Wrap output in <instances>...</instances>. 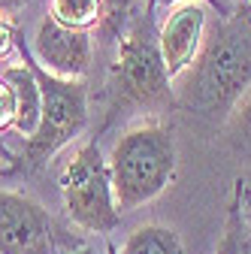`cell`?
<instances>
[{"label": "cell", "instance_id": "cell-1", "mask_svg": "<svg viewBox=\"0 0 251 254\" xmlns=\"http://www.w3.org/2000/svg\"><path fill=\"white\" fill-rule=\"evenodd\" d=\"M179 79V100L188 109L230 115L236 100L251 88V6L218 21Z\"/></svg>", "mask_w": 251, "mask_h": 254}, {"label": "cell", "instance_id": "cell-2", "mask_svg": "<svg viewBox=\"0 0 251 254\" xmlns=\"http://www.w3.org/2000/svg\"><path fill=\"white\" fill-rule=\"evenodd\" d=\"M109 176L121 212L139 209L164 194L176 176V136L164 124H139L112 145Z\"/></svg>", "mask_w": 251, "mask_h": 254}, {"label": "cell", "instance_id": "cell-3", "mask_svg": "<svg viewBox=\"0 0 251 254\" xmlns=\"http://www.w3.org/2000/svg\"><path fill=\"white\" fill-rule=\"evenodd\" d=\"M15 49L24 61V67L37 76L40 94H43V109H40V124L34 136H27L24 151H21V167L40 170L46 167L52 157L64 148L67 142H73L88 124V85L82 79H61L55 73H49L43 64L34 58L24 46V40L15 34Z\"/></svg>", "mask_w": 251, "mask_h": 254}, {"label": "cell", "instance_id": "cell-4", "mask_svg": "<svg viewBox=\"0 0 251 254\" xmlns=\"http://www.w3.org/2000/svg\"><path fill=\"white\" fill-rule=\"evenodd\" d=\"M154 12L148 6L133 9L118 34V55L109 73V94L112 109L121 106H158L173 100L170 73L164 67L158 30H154Z\"/></svg>", "mask_w": 251, "mask_h": 254}, {"label": "cell", "instance_id": "cell-5", "mask_svg": "<svg viewBox=\"0 0 251 254\" xmlns=\"http://www.w3.org/2000/svg\"><path fill=\"white\" fill-rule=\"evenodd\" d=\"M61 194H64L70 221L79 230L109 236L121 224V209L115 203L109 161L103 157L97 142L79 145V151L67 161L64 173H61Z\"/></svg>", "mask_w": 251, "mask_h": 254}, {"label": "cell", "instance_id": "cell-6", "mask_svg": "<svg viewBox=\"0 0 251 254\" xmlns=\"http://www.w3.org/2000/svg\"><path fill=\"white\" fill-rule=\"evenodd\" d=\"M70 245L55 218L18 190H0V254H61Z\"/></svg>", "mask_w": 251, "mask_h": 254}, {"label": "cell", "instance_id": "cell-7", "mask_svg": "<svg viewBox=\"0 0 251 254\" xmlns=\"http://www.w3.org/2000/svg\"><path fill=\"white\" fill-rule=\"evenodd\" d=\"M30 52L49 73L61 79H85L94 61V43L88 30L61 24L52 12L40 21Z\"/></svg>", "mask_w": 251, "mask_h": 254}, {"label": "cell", "instance_id": "cell-8", "mask_svg": "<svg viewBox=\"0 0 251 254\" xmlns=\"http://www.w3.org/2000/svg\"><path fill=\"white\" fill-rule=\"evenodd\" d=\"M206 3L203 0H179L158 30V46L170 79H179L194 64L206 37Z\"/></svg>", "mask_w": 251, "mask_h": 254}, {"label": "cell", "instance_id": "cell-9", "mask_svg": "<svg viewBox=\"0 0 251 254\" xmlns=\"http://www.w3.org/2000/svg\"><path fill=\"white\" fill-rule=\"evenodd\" d=\"M0 79L9 82V88L15 94V118H12V127H15L24 139L34 136L37 124H40V109H43V94H40L37 76L21 64V67H6Z\"/></svg>", "mask_w": 251, "mask_h": 254}, {"label": "cell", "instance_id": "cell-10", "mask_svg": "<svg viewBox=\"0 0 251 254\" xmlns=\"http://www.w3.org/2000/svg\"><path fill=\"white\" fill-rule=\"evenodd\" d=\"M118 254H185L182 236L164 224H142L124 239Z\"/></svg>", "mask_w": 251, "mask_h": 254}, {"label": "cell", "instance_id": "cell-11", "mask_svg": "<svg viewBox=\"0 0 251 254\" xmlns=\"http://www.w3.org/2000/svg\"><path fill=\"white\" fill-rule=\"evenodd\" d=\"M215 254H251V227L245 224V215L239 206V188L233 190V200L227 206L224 230H221Z\"/></svg>", "mask_w": 251, "mask_h": 254}, {"label": "cell", "instance_id": "cell-12", "mask_svg": "<svg viewBox=\"0 0 251 254\" xmlns=\"http://www.w3.org/2000/svg\"><path fill=\"white\" fill-rule=\"evenodd\" d=\"M49 12L67 27L88 30L94 24H100L103 0H49Z\"/></svg>", "mask_w": 251, "mask_h": 254}, {"label": "cell", "instance_id": "cell-13", "mask_svg": "<svg viewBox=\"0 0 251 254\" xmlns=\"http://www.w3.org/2000/svg\"><path fill=\"white\" fill-rule=\"evenodd\" d=\"M224 133H227V142L233 145V151L251 157V88L242 94V97L236 100V106L230 109Z\"/></svg>", "mask_w": 251, "mask_h": 254}, {"label": "cell", "instance_id": "cell-14", "mask_svg": "<svg viewBox=\"0 0 251 254\" xmlns=\"http://www.w3.org/2000/svg\"><path fill=\"white\" fill-rule=\"evenodd\" d=\"M130 6H133V0H103L100 30H103L106 40H115L124 30V21H127V15H130Z\"/></svg>", "mask_w": 251, "mask_h": 254}, {"label": "cell", "instance_id": "cell-15", "mask_svg": "<svg viewBox=\"0 0 251 254\" xmlns=\"http://www.w3.org/2000/svg\"><path fill=\"white\" fill-rule=\"evenodd\" d=\"M12 118H15V94H12L9 82L0 79V130L12 127Z\"/></svg>", "mask_w": 251, "mask_h": 254}, {"label": "cell", "instance_id": "cell-16", "mask_svg": "<svg viewBox=\"0 0 251 254\" xmlns=\"http://www.w3.org/2000/svg\"><path fill=\"white\" fill-rule=\"evenodd\" d=\"M236 188H239V206H242V215H245V224L251 227V188L242 179L236 182Z\"/></svg>", "mask_w": 251, "mask_h": 254}, {"label": "cell", "instance_id": "cell-17", "mask_svg": "<svg viewBox=\"0 0 251 254\" xmlns=\"http://www.w3.org/2000/svg\"><path fill=\"white\" fill-rule=\"evenodd\" d=\"M12 46H15V30L6 27V24H0V58H6Z\"/></svg>", "mask_w": 251, "mask_h": 254}, {"label": "cell", "instance_id": "cell-18", "mask_svg": "<svg viewBox=\"0 0 251 254\" xmlns=\"http://www.w3.org/2000/svg\"><path fill=\"white\" fill-rule=\"evenodd\" d=\"M30 0H0V12L3 15H12V12H21Z\"/></svg>", "mask_w": 251, "mask_h": 254}, {"label": "cell", "instance_id": "cell-19", "mask_svg": "<svg viewBox=\"0 0 251 254\" xmlns=\"http://www.w3.org/2000/svg\"><path fill=\"white\" fill-rule=\"evenodd\" d=\"M161 3H167V6H170V3H179V0H145V6H148L151 12L158 9ZM203 3H212V6H218V0H203Z\"/></svg>", "mask_w": 251, "mask_h": 254}, {"label": "cell", "instance_id": "cell-20", "mask_svg": "<svg viewBox=\"0 0 251 254\" xmlns=\"http://www.w3.org/2000/svg\"><path fill=\"white\" fill-rule=\"evenodd\" d=\"M106 254H118V248H115V245L109 242V245H106Z\"/></svg>", "mask_w": 251, "mask_h": 254}, {"label": "cell", "instance_id": "cell-21", "mask_svg": "<svg viewBox=\"0 0 251 254\" xmlns=\"http://www.w3.org/2000/svg\"><path fill=\"white\" fill-rule=\"evenodd\" d=\"M248 6H251V0H248Z\"/></svg>", "mask_w": 251, "mask_h": 254}]
</instances>
